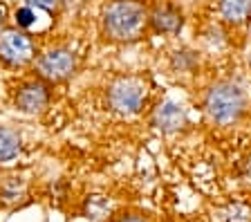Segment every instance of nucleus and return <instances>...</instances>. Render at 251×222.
<instances>
[{
	"label": "nucleus",
	"mask_w": 251,
	"mask_h": 222,
	"mask_svg": "<svg viewBox=\"0 0 251 222\" xmlns=\"http://www.w3.org/2000/svg\"><path fill=\"white\" fill-rule=\"evenodd\" d=\"M36 58V43L25 29L7 27L0 32V61L9 68H25Z\"/></svg>",
	"instance_id": "20e7f679"
},
{
	"label": "nucleus",
	"mask_w": 251,
	"mask_h": 222,
	"mask_svg": "<svg viewBox=\"0 0 251 222\" xmlns=\"http://www.w3.org/2000/svg\"><path fill=\"white\" fill-rule=\"evenodd\" d=\"M220 21L229 27H242L251 23V0H218Z\"/></svg>",
	"instance_id": "1a4fd4ad"
},
{
	"label": "nucleus",
	"mask_w": 251,
	"mask_h": 222,
	"mask_svg": "<svg viewBox=\"0 0 251 222\" xmlns=\"http://www.w3.org/2000/svg\"><path fill=\"white\" fill-rule=\"evenodd\" d=\"M151 85L141 76H119L105 92L110 110L119 117H137L148 106Z\"/></svg>",
	"instance_id": "7ed1b4c3"
},
{
	"label": "nucleus",
	"mask_w": 251,
	"mask_h": 222,
	"mask_svg": "<svg viewBox=\"0 0 251 222\" xmlns=\"http://www.w3.org/2000/svg\"><path fill=\"white\" fill-rule=\"evenodd\" d=\"M148 9L144 0H110L101 11V29L115 43H135L148 32Z\"/></svg>",
	"instance_id": "f257e3e1"
},
{
	"label": "nucleus",
	"mask_w": 251,
	"mask_h": 222,
	"mask_svg": "<svg viewBox=\"0 0 251 222\" xmlns=\"http://www.w3.org/2000/svg\"><path fill=\"white\" fill-rule=\"evenodd\" d=\"M155 2H159V0H155Z\"/></svg>",
	"instance_id": "6ab92c4d"
},
{
	"label": "nucleus",
	"mask_w": 251,
	"mask_h": 222,
	"mask_svg": "<svg viewBox=\"0 0 251 222\" xmlns=\"http://www.w3.org/2000/svg\"><path fill=\"white\" fill-rule=\"evenodd\" d=\"M23 148L21 135L14 128H0V162H11Z\"/></svg>",
	"instance_id": "9b49d317"
},
{
	"label": "nucleus",
	"mask_w": 251,
	"mask_h": 222,
	"mask_svg": "<svg viewBox=\"0 0 251 222\" xmlns=\"http://www.w3.org/2000/svg\"><path fill=\"white\" fill-rule=\"evenodd\" d=\"M14 23H16V27L18 29H29V27H34L36 25V9L34 7H29V5H25V7H18V9L14 11Z\"/></svg>",
	"instance_id": "ddd939ff"
},
{
	"label": "nucleus",
	"mask_w": 251,
	"mask_h": 222,
	"mask_svg": "<svg viewBox=\"0 0 251 222\" xmlns=\"http://www.w3.org/2000/svg\"><path fill=\"white\" fill-rule=\"evenodd\" d=\"M5 16H7V11H5V7L0 5V32H2V25H5Z\"/></svg>",
	"instance_id": "a211bd4d"
},
{
	"label": "nucleus",
	"mask_w": 251,
	"mask_h": 222,
	"mask_svg": "<svg viewBox=\"0 0 251 222\" xmlns=\"http://www.w3.org/2000/svg\"><path fill=\"white\" fill-rule=\"evenodd\" d=\"M50 101H52V90L43 79H31L23 83L14 97L16 108L25 115H41L50 106Z\"/></svg>",
	"instance_id": "0eeeda50"
},
{
	"label": "nucleus",
	"mask_w": 251,
	"mask_h": 222,
	"mask_svg": "<svg viewBox=\"0 0 251 222\" xmlns=\"http://www.w3.org/2000/svg\"><path fill=\"white\" fill-rule=\"evenodd\" d=\"M85 213H88V218H92V220H101V218L108 213V200H105L103 196L88 197V202H85Z\"/></svg>",
	"instance_id": "4468645a"
},
{
	"label": "nucleus",
	"mask_w": 251,
	"mask_h": 222,
	"mask_svg": "<svg viewBox=\"0 0 251 222\" xmlns=\"http://www.w3.org/2000/svg\"><path fill=\"white\" fill-rule=\"evenodd\" d=\"M76 54L70 48H50L36 58V76L47 83H58V81L70 79L76 72Z\"/></svg>",
	"instance_id": "39448f33"
},
{
	"label": "nucleus",
	"mask_w": 251,
	"mask_h": 222,
	"mask_svg": "<svg viewBox=\"0 0 251 222\" xmlns=\"http://www.w3.org/2000/svg\"><path fill=\"white\" fill-rule=\"evenodd\" d=\"M204 43H209V48H222L226 45V29L222 25H209L204 29Z\"/></svg>",
	"instance_id": "2eb2a0df"
},
{
	"label": "nucleus",
	"mask_w": 251,
	"mask_h": 222,
	"mask_svg": "<svg viewBox=\"0 0 251 222\" xmlns=\"http://www.w3.org/2000/svg\"><path fill=\"white\" fill-rule=\"evenodd\" d=\"M117 222H148L144 216H135V213H130V216H121Z\"/></svg>",
	"instance_id": "f3484780"
},
{
	"label": "nucleus",
	"mask_w": 251,
	"mask_h": 222,
	"mask_svg": "<svg viewBox=\"0 0 251 222\" xmlns=\"http://www.w3.org/2000/svg\"><path fill=\"white\" fill-rule=\"evenodd\" d=\"M204 115L215 126H233L249 110V97L238 81L220 79L211 83L202 101Z\"/></svg>",
	"instance_id": "f03ea898"
},
{
	"label": "nucleus",
	"mask_w": 251,
	"mask_h": 222,
	"mask_svg": "<svg viewBox=\"0 0 251 222\" xmlns=\"http://www.w3.org/2000/svg\"><path fill=\"white\" fill-rule=\"evenodd\" d=\"M200 68V52L191 48H179L171 52V70L177 74H193Z\"/></svg>",
	"instance_id": "9d476101"
},
{
	"label": "nucleus",
	"mask_w": 251,
	"mask_h": 222,
	"mask_svg": "<svg viewBox=\"0 0 251 222\" xmlns=\"http://www.w3.org/2000/svg\"><path fill=\"white\" fill-rule=\"evenodd\" d=\"M151 123L157 128L159 132L164 135H173V132H179L186 128L188 123V115H186V108L177 101H162L159 106L152 110V117H151Z\"/></svg>",
	"instance_id": "6e6552de"
},
{
	"label": "nucleus",
	"mask_w": 251,
	"mask_h": 222,
	"mask_svg": "<svg viewBox=\"0 0 251 222\" xmlns=\"http://www.w3.org/2000/svg\"><path fill=\"white\" fill-rule=\"evenodd\" d=\"M148 29L157 36H177L184 29V11L168 0H159L148 9Z\"/></svg>",
	"instance_id": "423d86ee"
},
{
	"label": "nucleus",
	"mask_w": 251,
	"mask_h": 222,
	"mask_svg": "<svg viewBox=\"0 0 251 222\" xmlns=\"http://www.w3.org/2000/svg\"><path fill=\"white\" fill-rule=\"evenodd\" d=\"M218 222H251V206L245 202H229L218 211Z\"/></svg>",
	"instance_id": "f8f14e48"
},
{
	"label": "nucleus",
	"mask_w": 251,
	"mask_h": 222,
	"mask_svg": "<svg viewBox=\"0 0 251 222\" xmlns=\"http://www.w3.org/2000/svg\"><path fill=\"white\" fill-rule=\"evenodd\" d=\"M29 7L34 9H43V11H56L61 7V0H25Z\"/></svg>",
	"instance_id": "dca6fc26"
}]
</instances>
